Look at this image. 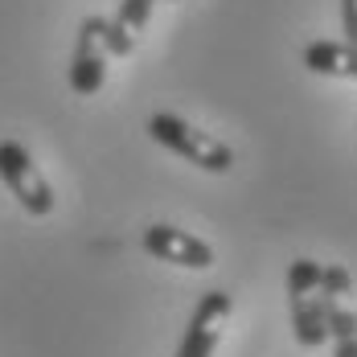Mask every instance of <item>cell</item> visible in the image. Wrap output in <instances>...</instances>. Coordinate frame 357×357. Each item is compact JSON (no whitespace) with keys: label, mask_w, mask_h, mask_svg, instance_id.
Masks as SVG:
<instances>
[{"label":"cell","mask_w":357,"mask_h":357,"mask_svg":"<svg viewBox=\"0 0 357 357\" xmlns=\"http://www.w3.org/2000/svg\"><path fill=\"white\" fill-rule=\"evenodd\" d=\"M107 58H111V21L107 17H82L70 54V91L78 99H91V95L103 91Z\"/></svg>","instance_id":"cell-3"},{"label":"cell","mask_w":357,"mask_h":357,"mask_svg":"<svg viewBox=\"0 0 357 357\" xmlns=\"http://www.w3.org/2000/svg\"><path fill=\"white\" fill-rule=\"evenodd\" d=\"M148 136H152L156 144H165L173 156L197 165L202 173H230V169H234L230 144H222L218 136L202 132L197 123L181 119V115H173V111H156V115L148 119Z\"/></svg>","instance_id":"cell-1"},{"label":"cell","mask_w":357,"mask_h":357,"mask_svg":"<svg viewBox=\"0 0 357 357\" xmlns=\"http://www.w3.org/2000/svg\"><path fill=\"white\" fill-rule=\"evenodd\" d=\"M0 181L8 185V193L21 202V210L29 218H50L54 214V189L33 165L29 148L21 140H0Z\"/></svg>","instance_id":"cell-4"},{"label":"cell","mask_w":357,"mask_h":357,"mask_svg":"<svg viewBox=\"0 0 357 357\" xmlns=\"http://www.w3.org/2000/svg\"><path fill=\"white\" fill-rule=\"evenodd\" d=\"M304 66L328 78H354L357 82V45L349 41H312L304 45Z\"/></svg>","instance_id":"cell-7"},{"label":"cell","mask_w":357,"mask_h":357,"mask_svg":"<svg viewBox=\"0 0 357 357\" xmlns=\"http://www.w3.org/2000/svg\"><path fill=\"white\" fill-rule=\"evenodd\" d=\"M333 357H357V337H333Z\"/></svg>","instance_id":"cell-11"},{"label":"cell","mask_w":357,"mask_h":357,"mask_svg":"<svg viewBox=\"0 0 357 357\" xmlns=\"http://www.w3.org/2000/svg\"><path fill=\"white\" fill-rule=\"evenodd\" d=\"M152 4H156V0H119V13L111 17V54L128 58V54L136 50L140 33L148 29Z\"/></svg>","instance_id":"cell-8"},{"label":"cell","mask_w":357,"mask_h":357,"mask_svg":"<svg viewBox=\"0 0 357 357\" xmlns=\"http://www.w3.org/2000/svg\"><path fill=\"white\" fill-rule=\"evenodd\" d=\"M324 321H328V337H357V312L349 296H328L324 291Z\"/></svg>","instance_id":"cell-9"},{"label":"cell","mask_w":357,"mask_h":357,"mask_svg":"<svg viewBox=\"0 0 357 357\" xmlns=\"http://www.w3.org/2000/svg\"><path fill=\"white\" fill-rule=\"evenodd\" d=\"M140 243H144V250H148L152 259L173 263V267H189V271H206V267H214V247H210L206 238L181 230V226H165V222H156V226L144 230Z\"/></svg>","instance_id":"cell-5"},{"label":"cell","mask_w":357,"mask_h":357,"mask_svg":"<svg viewBox=\"0 0 357 357\" xmlns=\"http://www.w3.org/2000/svg\"><path fill=\"white\" fill-rule=\"evenodd\" d=\"M230 312H234V300H230L226 291H206L202 304L193 308L189 328H185V337H181V345H177L173 357H214Z\"/></svg>","instance_id":"cell-6"},{"label":"cell","mask_w":357,"mask_h":357,"mask_svg":"<svg viewBox=\"0 0 357 357\" xmlns=\"http://www.w3.org/2000/svg\"><path fill=\"white\" fill-rule=\"evenodd\" d=\"M341 33L349 45H357V0H341Z\"/></svg>","instance_id":"cell-10"},{"label":"cell","mask_w":357,"mask_h":357,"mask_svg":"<svg viewBox=\"0 0 357 357\" xmlns=\"http://www.w3.org/2000/svg\"><path fill=\"white\" fill-rule=\"evenodd\" d=\"M287 308H291L296 341L304 349H321L328 341V321H324V287L317 259H296L287 267Z\"/></svg>","instance_id":"cell-2"}]
</instances>
